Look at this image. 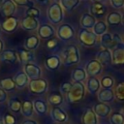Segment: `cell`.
Returning <instances> with one entry per match:
<instances>
[{"instance_id": "52", "label": "cell", "mask_w": 124, "mask_h": 124, "mask_svg": "<svg viewBox=\"0 0 124 124\" xmlns=\"http://www.w3.org/2000/svg\"><path fill=\"white\" fill-rule=\"evenodd\" d=\"M4 1H5V0H0V7H1V6H2V4L4 3Z\"/></svg>"}, {"instance_id": "55", "label": "cell", "mask_w": 124, "mask_h": 124, "mask_svg": "<svg viewBox=\"0 0 124 124\" xmlns=\"http://www.w3.org/2000/svg\"><path fill=\"white\" fill-rule=\"evenodd\" d=\"M1 29H2V28H1V26H0V32H1Z\"/></svg>"}, {"instance_id": "20", "label": "cell", "mask_w": 124, "mask_h": 124, "mask_svg": "<svg viewBox=\"0 0 124 124\" xmlns=\"http://www.w3.org/2000/svg\"><path fill=\"white\" fill-rule=\"evenodd\" d=\"M71 79L74 82H82L87 79V74L85 69L81 66L76 67L71 73Z\"/></svg>"}, {"instance_id": "42", "label": "cell", "mask_w": 124, "mask_h": 124, "mask_svg": "<svg viewBox=\"0 0 124 124\" xmlns=\"http://www.w3.org/2000/svg\"><path fill=\"white\" fill-rule=\"evenodd\" d=\"M58 44H59V43H58V40L55 39V38H52V39H50V40H47V42H46V47H47L49 50H53L54 48L57 47Z\"/></svg>"}, {"instance_id": "26", "label": "cell", "mask_w": 124, "mask_h": 124, "mask_svg": "<svg viewBox=\"0 0 124 124\" xmlns=\"http://www.w3.org/2000/svg\"><path fill=\"white\" fill-rule=\"evenodd\" d=\"M90 14L95 17H102L107 13V7L103 3H93L90 6Z\"/></svg>"}, {"instance_id": "23", "label": "cell", "mask_w": 124, "mask_h": 124, "mask_svg": "<svg viewBox=\"0 0 124 124\" xmlns=\"http://www.w3.org/2000/svg\"><path fill=\"white\" fill-rule=\"evenodd\" d=\"M98 100L101 103H111L112 101H114L115 99V95H114V91L112 89H100V91L98 92Z\"/></svg>"}, {"instance_id": "44", "label": "cell", "mask_w": 124, "mask_h": 124, "mask_svg": "<svg viewBox=\"0 0 124 124\" xmlns=\"http://www.w3.org/2000/svg\"><path fill=\"white\" fill-rule=\"evenodd\" d=\"M4 123L5 124H16V120L14 115H12L11 113H7L5 115V118H4Z\"/></svg>"}, {"instance_id": "54", "label": "cell", "mask_w": 124, "mask_h": 124, "mask_svg": "<svg viewBox=\"0 0 124 124\" xmlns=\"http://www.w3.org/2000/svg\"><path fill=\"white\" fill-rule=\"evenodd\" d=\"M54 2H57V3H59V2H60V0H54Z\"/></svg>"}, {"instance_id": "21", "label": "cell", "mask_w": 124, "mask_h": 124, "mask_svg": "<svg viewBox=\"0 0 124 124\" xmlns=\"http://www.w3.org/2000/svg\"><path fill=\"white\" fill-rule=\"evenodd\" d=\"M39 20L34 17L25 16L21 21V28L25 31H35L39 28Z\"/></svg>"}, {"instance_id": "16", "label": "cell", "mask_w": 124, "mask_h": 124, "mask_svg": "<svg viewBox=\"0 0 124 124\" xmlns=\"http://www.w3.org/2000/svg\"><path fill=\"white\" fill-rule=\"evenodd\" d=\"M85 88L90 94H96L101 89L100 79L96 77H88L85 83Z\"/></svg>"}, {"instance_id": "17", "label": "cell", "mask_w": 124, "mask_h": 124, "mask_svg": "<svg viewBox=\"0 0 124 124\" xmlns=\"http://www.w3.org/2000/svg\"><path fill=\"white\" fill-rule=\"evenodd\" d=\"M96 22H97L96 17L93 16L90 13H84L80 16V26H81V28L91 30V29H93Z\"/></svg>"}, {"instance_id": "10", "label": "cell", "mask_w": 124, "mask_h": 124, "mask_svg": "<svg viewBox=\"0 0 124 124\" xmlns=\"http://www.w3.org/2000/svg\"><path fill=\"white\" fill-rule=\"evenodd\" d=\"M56 34V30L53 27V25L48 23H44L39 26L38 28V37L43 40H50L54 38V35Z\"/></svg>"}, {"instance_id": "28", "label": "cell", "mask_w": 124, "mask_h": 124, "mask_svg": "<svg viewBox=\"0 0 124 124\" xmlns=\"http://www.w3.org/2000/svg\"><path fill=\"white\" fill-rule=\"evenodd\" d=\"M17 58H18L17 53H16L15 50H12V49L4 50V51H2V53L0 54V59H1V61L6 62V63H10V64L15 63V62L17 60Z\"/></svg>"}, {"instance_id": "2", "label": "cell", "mask_w": 124, "mask_h": 124, "mask_svg": "<svg viewBox=\"0 0 124 124\" xmlns=\"http://www.w3.org/2000/svg\"><path fill=\"white\" fill-rule=\"evenodd\" d=\"M46 16L51 25H59L64 19V10L59 3L53 2L47 8Z\"/></svg>"}, {"instance_id": "40", "label": "cell", "mask_w": 124, "mask_h": 124, "mask_svg": "<svg viewBox=\"0 0 124 124\" xmlns=\"http://www.w3.org/2000/svg\"><path fill=\"white\" fill-rule=\"evenodd\" d=\"M72 86H73V83L71 81H64L59 85V92L62 95H67L70 92Z\"/></svg>"}, {"instance_id": "13", "label": "cell", "mask_w": 124, "mask_h": 124, "mask_svg": "<svg viewBox=\"0 0 124 124\" xmlns=\"http://www.w3.org/2000/svg\"><path fill=\"white\" fill-rule=\"evenodd\" d=\"M61 64H62V59H61V56L58 54H51V55L47 56L45 61L46 68L49 71L58 70L60 68Z\"/></svg>"}, {"instance_id": "27", "label": "cell", "mask_w": 124, "mask_h": 124, "mask_svg": "<svg viewBox=\"0 0 124 124\" xmlns=\"http://www.w3.org/2000/svg\"><path fill=\"white\" fill-rule=\"evenodd\" d=\"M39 45H40V39L36 35H31L27 37L24 41V47L29 51H34L35 49H37Z\"/></svg>"}, {"instance_id": "9", "label": "cell", "mask_w": 124, "mask_h": 124, "mask_svg": "<svg viewBox=\"0 0 124 124\" xmlns=\"http://www.w3.org/2000/svg\"><path fill=\"white\" fill-rule=\"evenodd\" d=\"M112 64L115 66L124 65V43H120L111 49Z\"/></svg>"}, {"instance_id": "18", "label": "cell", "mask_w": 124, "mask_h": 124, "mask_svg": "<svg viewBox=\"0 0 124 124\" xmlns=\"http://www.w3.org/2000/svg\"><path fill=\"white\" fill-rule=\"evenodd\" d=\"M16 11V5L13 0H6L0 7V12L3 16L9 17L13 16L15 12Z\"/></svg>"}, {"instance_id": "46", "label": "cell", "mask_w": 124, "mask_h": 124, "mask_svg": "<svg viewBox=\"0 0 124 124\" xmlns=\"http://www.w3.org/2000/svg\"><path fill=\"white\" fill-rule=\"evenodd\" d=\"M7 100V93L0 88V103H3Z\"/></svg>"}, {"instance_id": "7", "label": "cell", "mask_w": 124, "mask_h": 124, "mask_svg": "<svg viewBox=\"0 0 124 124\" xmlns=\"http://www.w3.org/2000/svg\"><path fill=\"white\" fill-rule=\"evenodd\" d=\"M78 41L81 43L82 46H87V47H91L94 46L96 45L97 42V36L91 31V30H87L84 28H80L78 31Z\"/></svg>"}, {"instance_id": "14", "label": "cell", "mask_w": 124, "mask_h": 124, "mask_svg": "<svg viewBox=\"0 0 124 124\" xmlns=\"http://www.w3.org/2000/svg\"><path fill=\"white\" fill-rule=\"evenodd\" d=\"M93 110L96 113V115L101 117V118H106V117L109 116L110 113L112 112L111 111V108H110V106L108 104L101 103V102H99V103L94 105Z\"/></svg>"}, {"instance_id": "37", "label": "cell", "mask_w": 124, "mask_h": 124, "mask_svg": "<svg viewBox=\"0 0 124 124\" xmlns=\"http://www.w3.org/2000/svg\"><path fill=\"white\" fill-rule=\"evenodd\" d=\"M21 105H22V103L17 98H12V99L9 100V103H8L9 109L13 112L20 111L21 110Z\"/></svg>"}, {"instance_id": "45", "label": "cell", "mask_w": 124, "mask_h": 124, "mask_svg": "<svg viewBox=\"0 0 124 124\" xmlns=\"http://www.w3.org/2000/svg\"><path fill=\"white\" fill-rule=\"evenodd\" d=\"M16 5H19V6H30L32 5L31 0H13Z\"/></svg>"}, {"instance_id": "56", "label": "cell", "mask_w": 124, "mask_h": 124, "mask_svg": "<svg viewBox=\"0 0 124 124\" xmlns=\"http://www.w3.org/2000/svg\"><path fill=\"white\" fill-rule=\"evenodd\" d=\"M56 124H63V123H56Z\"/></svg>"}, {"instance_id": "38", "label": "cell", "mask_w": 124, "mask_h": 124, "mask_svg": "<svg viewBox=\"0 0 124 124\" xmlns=\"http://www.w3.org/2000/svg\"><path fill=\"white\" fill-rule=\"evenodd\" d=\"M110 124H124V114L122 112H111L109 115Z\"/></svg>"}, {"instance_id": "3", "label": "cell", "mask_w": 124, "mask_h": 124, "mask_svg": "<svg viewBox=\"0 0 124 124\" xmlns=\"http://www.w3.org/2000/svg\"><path fill=\"white\" fill-rule=\"evenodd\" d=\"M85 85L82 82H74L70 92L67 94V99L70 103H78L83 100L85 95Z\"/></svg>"}, {"instance_id": "39", "label": "cell", "mask_w": 124, "mask_h": 124, "mask_svg": "<svg viewBox=\"0 0 124 124\" xmlns=\"http://www.w3.org/2000/svg\"><path fill=\"white\" fill-rule=\"evenodd\" d=\"M114 95L115 98L119 101H124V81H120L116 84L114 88Z\"/></svg>"}, {"instance_id": "25", "label": "cell", "mask_w": 124, "mask_h": 124, "mask_svg": "<svg viewBox=\"0 0 124 124\" xmlns=\"http://www.w3.org/2000/svg\"><path fill=\"white\" fill-rule=\"evenodd\" d=\"M14 81L16 83V86L18 88V89H22L24 88L30 81V79L28 78V77L26 76V74L23 72V71H20V72H17L15 77H14Z\"/></svg>"}, {"instance_id": "36", "label": "cell", "mask_w": 124, "mask_h": 124, "mask_svg": "<svg viewBox=\"0 0 124 124\" xmlns=\"http://www.w3.org/2000/svg\"><path fill=\"white\" fill-rule=\"evenodd\" d=\"M101 82V88L103 89H112V87L115 85L114 78L109 75H105L100 79Z\"/></svg>"}, {"instance_id": "57", "label": "cell", "mask_w": 124, "mask_h": 124, "mask_svg": "<svg viewBox=\"0 0 124 124\" xmlns=\"http://www.w3.org/2000/svg\"><path fill=\"white\" fill-rule=\"evenodd\" d=\"M83 1H86V0H83Z\"/></svg>"}, {"instance_id": "19", "label": "cell", "mask_w": 124, "mask_h": 124, "mask_svg": "<svg viewBox=\"0 0 124 124\" xmlns=\"http://www.w3.org/2000/svg\"><path fill=\"white\" fill-rule=\"evenodd\" d=\"M81 123L82 124H99L98 116L94 112L93 108H87L84 109L81 116Z\"/></svg>"}, {"instance_id": "1", "label": "cell", "mask_w": 124, "mask_h": 124, "mask_svg": "<svg viewBox=\"0 0 124 124\" xmlns=\"http://www.w3.org/2000/svg\"><path fill=\"white\" fill-rule=\"evenodd\" d=\"M61 59L62 64L65 67H70L78 64L80 62V53L78 47L74 44L68 45L62 51Z\"/></svg>"}, {"instance_id": "58", "label": "cell", "mask_w": 124, "mask_h": 124, "mask_svg": "<svg viewBox=\"0 0 124 124\" xmlns=\"http://www.w3.org/2000/svg\"><path fill=\"white\" fill-rule=\"evenodd\" d=\"M123 114H124V113H123Z\"/></svg>"}, {"instance_id": "33", "label": "cell", "mask_w": 124, "mask_h": 124, "mask_svg": "<svg viewBox=\"0 0 124 124\" xmlns=\"http://www.w3.org/2000/svg\"><path fill=\"white\" fill-rule=\"evenodd\" d=\"M17 56L19 57L20 61L23 63H30L35 59V55L33 51H29L27 49H19L17 52Z\"/></svg>"}, {"instance_id": "50", "label": "cell", "mask_w": 124, "mask_h": 124, "mask_svg": "<svg viewBox=\"0 0 124 124\" xmlns=\"http://www.w3.org/2000/svg\"><path fill=\"white\" fill-rule=\"evenodd\" d=\"M3 47H4V44H3L2 40L0 39V54H1V53H2V51H3Z\"/></svg>"}, {"instance_id": "5", "label": "cell", "mask_w": 124, "mask_h": 124, "mask_svg": "<svg viewBox=\"0 0 124 124\" xmlns=\"http://www.w3.org/2000/svg\"><path fill=\"white\" fill-rule=\"evenodd\" d=\"M120 43H122V39L120 38V36L118 34L107 32L106 34H104L103 36L100 37L101 46H103L104 48H107V49L111 50L114 46H116Z\"/></svg>"}, {"instance_id": "48", "label": "cell", "mask_w": 124, "mask_h": 124, "mask_svg": "<svg viewBox=\"0 0 124 124\" xmlns=\"http://www.w3.org/2000/svg\"><path fill=\"white\" fill-rule=\"evenodd\" d=\"M93 3H103V4H105L108 0H91Z\"/></svg>"}, {"instance_id": "24", "label": "cell", "mask_w": 124, "mask_h": 124, "mask_svg": "<svg viewBox=\"0 0 124 124\" xmlns=\"http://www.w3.org/2000/svg\"><path fill=\"white\" fill-rule=\"evenodd\" d=\"M33 106H34V110L38 115H45L48 111V106L46 101L44 99H35L33 101Z\"/></svg>"}, {"instance_id": "32", "label": "cell", "mask_w": 124, "mask_h": 124, "mask_svg": "<svg viewBox=\"0 0 124 124\" xmlns=\"http://www.w3.org/2000/svg\"><path fill=\"white\" fill-rule=\"evenodd\" d=\"M92 32L96 35V36H103L104 34H106L108 32V24L106 21L104 20H98L96 22V24L94 25L93 29H92Z\"/></svg>"}, {"instance_id": "34", "label": "cell", "mask_w": 124, "mask_h": 124, "mask_svg": "<svg viewBox=\"0 0 124 124\" xmlns=\"http://www.w3.org/2000/svg\"><path fill=\"white\" fill-rule=\"evenodd\" d=\"M79 2L80 0H60L59 4L65 12L70 13L79 5Z\"/></svg>"}, {"instance_id": "41", "label": "cell", "mask_w": 124, "mask_h": 124, "mask_svg": "<svg viewBox=\"0 0 124 124\" xmlns=\"http://www.w3.org/2000/svg\"><path fill=\"white\" fill-rule=\"evenodd\" d=\"M25 14H26V16H30V17L37 18V17L40 16L41 12H40L39 9H37V8H35V7H29V8L26 10Z\"/></svg>"}, {"instance_id": "43", "label": "cell", "mask_w": 124, "mask_h": 124, "mask_svg": "<svg viewBox=\"0 0 124 124\" xmlns=\"http://www.w3.org/2000/svg\"><path fill=\"white\" fill-rule=\"evenodd\" d=\"M109 4L113 9L124 8V0H109Z\"/></svg>"}, {"instance_id": "11", "label": "cell", "mask_w": 124, "mask_h": 124, "mask_svg": "<svg viewBox=\"0 0 124 124\" xmlns=\"http://www.w3.org/2000/svg\"><path fill=\"white\" fill-rule=\"evenodd\" d=\"M84 69L87 74V77H97L103 72V65L95 58L88 61Z\"/></svg>"}, {"instance_id": "51", "label": "cell", "mask_w": 124, "mask_h": 124, "mask_svg": "<svg viewBox=\"0 0 124 124\" xmlns=\"http://www.w3.org/2000/svg\"><path fill=\"white\" fill-rule=\"evenodd\" d=\"M121 23H122V25L124 26V15L122 16V19H121Z\"/></svg>"}, {"instance_id": "22", "label": "cell", "mask_w": 124, "mask_h": 124, "mask_svg": "<svg viewBox=\"0 0 124 124\" xmlns=\"http://www.w3.org/2000/svg\"><path fill=\"white\" fill-rule=\"evenodd\" d=\"M17 26H18V20H17V18L15 17V16H9V17H7L3 21L1 28L5 32L13 33V32H15L16 30Z\"/></svg>"}, {"instance_id": "15", "label": "cell", "mask_w": 124, "mask_h": 124, "mask_svg": "<svg viewBox=\"0 0 124 124\" xmlns=\"http://www.w3.org/2000/svg\"><path fill=\"white\" fill-rule=\"evenodd\" d=\"M96 59L103 65V67L112 64L111 50L110 49H107V48H103V49L99 50L97 52V54H96Z\"/></svg>"}, {"instance_id": "31", "label": "cell", "mask_w": 124, "mask_h": 124, "mask_svg": "<svg viewBox=\"0 0 124 124\" xmlns=\"http://www.w3.org/2000/svg\"><path fill=\"white\" fill-rule=\"evenodd\" d=\"M64 101L63 95L60 92H52L47 97V103L53 107H59Z\"/></svg>"}, {"instance_id": "4", "label": "cell", "mask_w": 124, "mask_h": 124, "mask_svg": "<svg viewBox=\"0 0 124 124\" xmlns=\"http://www.w3.org/2000/svg\"><path fill=\"white\" fill-rule=\"evenodd\" d=\"M57 38L63 42H69L74 39L76 35V30L70 23H61L56 29Z\"/></svg>"}, {"instance_id": "49", "label": "cell", "mask_w": 124, "mask_h": 124, "mask_svg": "<svg viewBox=\"0 0 124 124\" xmlns=\"http://www.w3.org/2000/svg\"><path fill=\"white\" fill-rule=\"evenodd\" d=\"M37 2H39L42 5H46V4L48 3V0H37Z\"/></svg>"}, {"instance_id": "53", "label": "cell", "mask_w": 124, "mask_h": 124, "mask_svg": "<svg viewBox=\"0 0 124 124\" xmlns=\"http://www.w3.org/2000/svg\"><path fill=\"white\" fill-rule=\"evenodd\" d=\"M0 124H5V123H4V120H2V119H0Z\"/></svg>"}, {"instance_id": "12", "label": "cell", "mask_w": 124, "mask_h": 124, "mask_svg": "<svg viewBox=\"0 0 124 124\" xmlns=\"http://www.w3.org/2000/svg\"><path fill=\"white\" fill-rule=\"evenodd\" d=\"M50 118L55 123H65L68 121V114L61 107H53L50 109Z\"/></svg>"}, {"instance_id": "29", "label": "cell", "mask_w": 124, "mask_h": 124, "mask_svg": "<svg viewBox=\"0 0 124 124\" xmlns=\"http://www.w3.org/2000/svg\"><path fill=\"white\" fill-rule=\"evenodd\" d=\"M122 15L119 12H111L107 16L106 22L108 26H116L121 23Z\"/></svg>"}, {"instance_id": "8", "label": "cell", "mask_w": 124, "mask_h": 124, "mask_svg": "<svg viewBox=\"0 0 124 124\" xmlns=\"http://www.w3.org/2000/svg\"><path fill=\"white\" fill-rule=\"evenodd\" d=\"M23 72L26 74V76L28 77V78L30 80L40 78L41 76H42V69H41V67L38 66L37 64L33 63V62L26 63L24 65Z\"/></svg>"}, {"instance_id": "35", "label": "cell", "mask_w": 124, "mask_h": 124, "mask_svg": "<svg viewBox=\"0 0 124 124\" xmlns=\"http://www.w3.org/2000/svg\"><path fill=\"white\" fill-rule=\"evenodd\" d=\"M16 83L14 81V78H6L0 80V88L2 90H4L5 92H9V91H13L16 88Z\"/></svg>"}, {"instance_id": "6", "label": "cell", "mask_w": 124, "mask_h": 124, "mask_svg": "<svg viewBox=\"0 0 124 124\" xmlns=\"http://www.w3.org/2000/svg\"><path fill=\"white\" fill-rule=\"evenodd\" d=\"M28 87L31 93L35 95H43L48 89V82L45 78H37L32 79L28 83Z\"/></svg>"}, {"instance_id": "30", "label": "cell", "mask_w": 124, "mask_h": 124, "mask_svg": "<svg viewBox=\"0 0 124 124\" xmlns=\"http://www.w3.org/2000/svg\"><path fill=\"white\" fill-rule=\"evenodd\" d=\"M21 113L24 117L26 118H30L33 116L34 114V106H33V102L30 100H25L22 105H21Z\"/></svg>"}, {"instance_id": "47", "label": "cell", "mask_w": 124, "mask_h": 124, "mask_svg": "<svg viewBox=\"0 0 124 124\" xmlns=\"http://www.w3.org/2000/svg\"><path fill=\"white\" fill-rule=\"evenodd\" d=\"M21 124H38V122H37L36 120H33V119L28 118V119H26V120L22 121V122H21Z\"/></svg>"}]
</instances>
